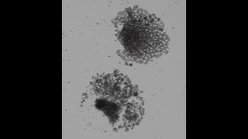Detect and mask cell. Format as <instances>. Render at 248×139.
I'll list each match as a JSON object with an SVG mask.
<instances>
[{"label":"cell","instance_id":"cell-1","mask_svg":"<svg viewBox=\"0 0 248 139\" xmlns=\"http://www.w3.org/2000/svg\"><path fill=\"white\" fill-rule=\"evenodd\" d=\"M86 103L102 112L113 130H133L144 114L140 91L125 75L116 71L99 75L91 83Z\"/></svg>","mask_w":248,"mask_h":139},{"label":"cell","instance_id":"cell-2","mask_svg":"<svg viewBox=\"0 0 248 139\" xmlns=\"http://www.w3.org/2000/svg\"><path fill=\"white\" fill-rule=\"evenodd\" d=\"M113 23L124 54L131 61L148 63L169 52V35L155 15L135 6L119 13Z\"/></svg>","mask_w":248,"mask_h":139}]
</instances>
